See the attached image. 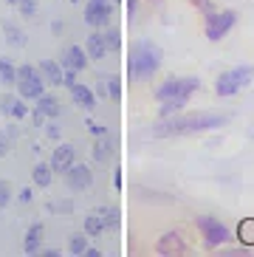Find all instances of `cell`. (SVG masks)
I'll return each instance as SVG.
<instances>
[{"mask_svg": "<svg viewBox=\"0 0 254 257\" xmlns=\"http://www.w3.org/2000/svg\"><path fill=\"white\" fill-rule=\"evenodd\" d=\"M0 113H6L9 119H15V121H20V119H26V116L31 113L29 110V105H26V99L20 96V93H3L0 96Z\"/></svg>", "mask_w": 254, "mask_h": 257, "instance_id": "obj_11", "label": "cell"}, {"mask_svg": "<svg viewBox=\"0 0 254 257\" xmlns=\"http://www.w3.org/2000/svg\"><path fill=\"white\" fill-rule=\"evenodd\" d=\"M51 178H54L51 164H34V170H31V181L37 184L40 189L48 187V184H51Z\"/></svg>", "mask_w": 254, "mask_h": 257, "instance_id": "obj_23", "label": "cell"}, {"mask_svg": "<svg viewBox=\"0 0 254 257\" xmlns=\"http://www.w3.org/2000/svg\"><path fill=\"white\" fill-rule=\"evenodd\" d=\"M110 156H113V139L107 136V133H99V139L93 142V159L105 164Z\"/></svg>", "mask_w": 254, "mask_h": 257, "instance_id": "obj_21", "label": "cell"}, {"mask_svg": "<svg viewBox=\"0 0 254 257\" xmlns=\"http://www.w3.org/2000/svg\"><path fill=\"white\" fill-rule=\"evenodd\" d=\"M82 257H102V251H99V249H90V246H88V249H85V254Z\"/></svg>", "mask_w": 254, "mask_h": 257, "instance_id": "obj_41", "label": "cell"}, {"mask_svg": "<svg viewBox=\"0 0 254 257\" xmlns=\"http://www.w3.org/2000/svg\"><path fill=\"white\" fill-rule=\"evenodd\" d=\"M156 251L161 257H181L189 251V246H187V240H184L181 232H164L156 243Z\"/></svg>", "mask_w": 254, "mask_h": 257, "instance_id": "obj_9", "label": "cell"}, {"mask_svg": "<svg viewBox=\"0 0 254 257\" xmlns=\"http://www.w3.org/2000/svg\"><path fill=\"white\" fill-rule=\"evenodd\" d=\"M161 68V48L150 40H139L127 51V76L133 82H147Z\"/></svg>", "mask_w": 254, "mask_h": 257, "instance_id": "obj_2", "label": "cell"}, {"mask_svg": "<svg viewBox=\"0 0 254 257\" xmlns=\"http://www.w3.org/2000/svg\"><path fill=\"white\" fill-rule=\"evenodd\" d=\"M31 121H34V127H43V124H45V116L40 113V110H31Z\"/></svg>", "mask_w": 254, "mask_h": 257, "instance_id": "obj_36", "label": "cell"}, {"mask_svg": "<svg viewBox=\"0 0 254 257\" xmlns=\"http://www.w3.org/2000/svg\"><path fill=\"white\" fill-rule=\"evenodd\" d=\"M226 116L212 113V110H192V113H170L161 116V121L153 124L156 139H170V136H187V133H201V130H215L223 127Z\"/></svg>", "mask_w": 254, "mask_h": 257, "instance_id": "obj_1", "label": "cell"}, {"mask_svg": "<svg viewBox=\"0 0 254 257\" xmlns=\"http://www.w3.org/2000/svg\"><path fill=\"white\" fill-rule=\"evenodd\" d=\"M136 9H139V0H127V23L136 20Z\"/></svg>", "mask_w": 254, "mask_h": 257, "instance_id": "obj_34", "label": "cell"}, {"mask_svg": "<svg viewBox=\"0 0 254 257\" xmlns=\"http://www.w3.org/2000/svg\"><path fill=\"white\" fill-rule=\"evenodd\" d=\"M17 136H20V133H17L15 124H12V127H0V159L12 150V144L17 142Z\"/></svg>", "mask_w": 254, "mask_h": 257, "instance_id": "obj_26", "label": "cell"}, {"mask_svg": "<svg viewBox=\"0 0 254 257\" xmlns=\"http://www.w3.org/2000/svg\"><path fill=\"white\" fill-rule=\"evenodd\" d=\"M51 31L54 34H62V20H51Z\"/></svg>", "mask_w": 254, "mask_h": 257, "instance_id": "obj_39", "label": "cell"}, {"mask_svg": "<svg viewBox=\"0 0 254 257\" xmlns=\"http://www.w3.org/2000/svg\"><path fill=\"white\" fill-rule=\"evenodd\" d=\"M60 62H62V68L65 71H76V74H79V71L88 68L90 57H88V51H85L82 46H68L65 51H62Z\"/></svg>", "mask_w": 254, "mask_h": 257, "instance_id": "obj_12", "label": "cell"}, {"mask_svg": "<svg viewBox=\"0 0 254 257\" xmlns=\"http://www.w3.org/2000/svg\"><path fill=\"white\" fill-rule=\"evenodd\" d=\"M17 93L23 99H40L45 93V79L34 65H17Z\"/></svg>", "mask_w": 254, "mask_h": 257, "instance_id": "obj_5", "label": "cell"}, {"mask_svg": "<svg viewBox=\"0 0 254 257\" xmlns=\"http://www.w3.org/2000/svg\"><path fill=\"white\" fill-rule=\"evenodd\" d=\"M17 82V65L9 57H0V85H15Z\"/></svg>", "mask_w": 254, "mask_h": 257, "instance_id": "obj_24", "label": "cell"}, {"mask_svg": "<svg viewBox=\"0 0 254 257\" xmlns=\"http://www.w3.org/2000/svg\"><path fill=\"white\" fill-rule=\"evenodd\" d=\"M48 209H51V212H71L74 206L68 204V201H51V204H48Z\"/></svg>", "mask_w": 254, "mask_h": 257, "instance_id": "obj_33", "label": "cell"}, {"mask_svg": "<svg viewBox=\"0 0 254 257\" xmlns=\"http://www.w3.org/2000/svg\"><path fill=\"white\" fill-rule=\"evenodd\" d=\"M85 51H88V57L93 62L96 60H105V54H107V43H105V34H99V31H93L88 37V43H85Z\"/></svg>", "mask_w": 254, "mask_h": 257, "instance_id": "obj_18", "label": "cell"}, {"mask_svg": "<svg viewBox=\"0 0 254 257\" xmlns=\"http://www.w3.org/2000/svg\"><path fill=\"white\" fill-rule=\"evenodd\" d=\"M34 110H40L45 119H57L60 116V99L51 96V93H43L40 99H34Z\"/></svg>", "mask_w": 254, "mask_h": 257, "instance_id": "obj_17", "label": "cell"}, {"mask_svg": "<svg viewBox=\"0 0 254 257\" xmlns=\"http://www.w3.org/2000/svg\"><path fill=\"white\" fill-rule=\"evenodd\" d=\"M71 3H79V0H71Z\"/></svg>", "mask_w": 254, "mask_h": 257, "instance_id": "obj_44", "label": "cell"}, {"mask_svg": "<svg viewBox=\"0 0 254 257\" xmlns=\"http://www.w3.org/2000/svg\"><path fill=\"white\" fill-rule=\"evenodd\" d=\"M74 82H76V71H65V74H62V85H65V88H71Z\"/></svg>", "mask_w": 254, "mask_h": 257, "instance_id": "obj_35", "label": "cell"}, {"mask_svg": "<svg viewBox=\"0 0 254 257\" xmlns=\"http://www.w3.org/2000/svg\"><path fill=\"white\" fill-rule=\"evenodd\" d=\"M43 234H45L43 223H31V226H29V232H26V240H23V251H26L29 257L40 254V249H43Z\"/></svg>", "mask_w": 254, "mask_h": 257, "instance_id": "obj_14", "label": "cell"}, {"mask_svg": "<svg viewBox=\"0 0 254 257\" xmlns=\"http://www.w3.org/2000/svg\"><path fill=\"white\" fill-rule=\"evenodd\" d=\"M105 229H107V226H105V218H102L99 212H90L88 218L82 220V232L88 234V237H99Z\"/></svg>", "mask_w": 254, "mask_h": 257, "instance_id": "obj_22", "label": "cell"}, {"mask_svg": "<svg viewBox=\"0 0 254 257\" xmlns=\"http://www.w3.org/2000/svg\"><path fill=\"white\" fill-rule=\"evenodd\" d=\"M96 212L105 218V226H107V229H116V226H119V212H116V209H96Z\"/></svg>", "mask_w": 254, "mask_h": 257, "instance_id": "obj_30", "label": "cell"}, {"mask_svg": "<svg viewBox=\"0 0 254 257\" xmlns=\"http://www.w3.org/2000/svg\"><path fill=\"white\" fill-rule=\"evenodd\" d=\"M6 3H9V6H17V3H20V0H6Z\"/></svg>", "mask_w": 254, "mask_h": 257, "instance_id": "obj_42", "label": "cell"}, {"mask_svg": "<svg viewBox=\"0 0 254 257\" xmlns=\"http://www.w3.org/2000/svg\"><path fill=\"white\" fill-rule=\"evenodd\" d=\"M37 68H40V74H43L45 85H62V74H65L62 62H57V60H43Z\"/></svg>", "mask_w": 254, "mask_h": 257, "instance_id": "obj_16", "label": "cell"}, {"mask_svg": "<svg viewBox=\"0 0 254 257\" xmlns=\"http://www.w3.org/2000/svg\"><path fill=\"white\" fill-rule=\"evenodd\" d=\"M105 43H107V51H119L121 48V31L119 29H107L105 31Z\"/></svg>", "mask_w": 254, "mask_h": 257, "instance_id": "obj_27", "label": "cell"}, {"mask_svg": "<svg viewBox=\"0 0 254 257\" xmlns=\"http://www.w3.org/2000/svg\"><path fill=\"white\" fill-rule=\"evenodd\" d=\"M40 254L43 257H60V251L57 249H40Z\"/></svg>", "mask_w": 254, "mask_h": 257, "instance_id": "obj_40", "label": "cell"}, {"mask_svg": "<svg viewBox=\"0 0 254 257\" xmlns=\"http://www.w3.org/2000/svg\"><path fill=\"white\" fill-rule=\"evenodd\" d=\"M96 93L99 96L113 99V102H119L121 99V79L119 76H107V79H102V82L96 85Z\"/></svg>", "mask_w": 254, "mask_h": 257, "instance_id": "obj_19", "label": "cell"}, {"mask_svg": "<svg viewBox=\"0 0 254 257\" xmlns=\"http://www.w3.org/2000/svg\"><path fill=\"white\" fill-rule=\"evenodd\" d=\"M110 3H113V6H119V3H121V0H110Z\"/></svg>", "mask_w": 254, "mask_h": 257, "instance_id": "obj_43", "label": "cell"}, {"mask_svg": "<svg viewBox=\"0 0 254 257\" xmlns=\"http://www.w3.org/2000/svg\"><path fill=\"white\" fill-rule=\"evenodd\" d=\"M195 226H198V232L203 234V243H206L209 249H217V246H223V243L229 240V229H226L217 218L201 215V218L195 220Z\"/></svg>", "mask_w": 254, "mask_h": 257, "instance_id": "obj_6", "label": "cell"}, {"mask_svg": "<svg viewBox=\"0 0 254 257\" xmlns=\"http://www.w3.org/2000/svg\"><path fill=\"white\" fill-rule=\"evenodd\" d=\"M17 201H20V204H29L31 201V189H20V192H17Z\"/></svg>", "mask_w": 254, "mask_h": 257, "instance_id": "obj_37", "label": "cell"}, {"mask_svg": "<svg viewBox=\"0 0 254 257\" xmlns=\"http://www.w3.org/2000/svg\"><path fill=\"white\" fill-rule=\"evenodd\" d=\"M65 184L68 189H74V192H85V189H90V184H93V173H90L88 164H71L65 170Z\"/></svg>", "mask_w": 254, "mask_h": 257, "instance_id": "obj_10", "label": "cell"}, {"mask_svg": "<svg viewBox=\"0 0 254 257\" xmlns=\"http://www.w3.org/2000/svg\"><path fill=\"white\" fill-rule=\"evenodd\" d=\"M3 34H6V43H9L12 48H23L26 43H29L26 31H23L20 26H15L12 20H6V23H3Z\"/></svg>", "mask_w": 254, "mask_h": 257, "instance_id": "obj_20", "label": "cell"}, {"mask_svg": "<svg viewBox=\"0 0 254 257\" xmlns=\"http://www.w3.org/2000/svg\"><path fill=\"white\" fill-rule=\"evenodd\" d=\"M71 99H74L79 107H85V110H93V107H96V93L90 91L88 85H82V82L71 85Z\"/></svg>", "mask_w": 254, "mask_h": 257, "instance_id": "obj_15", "label": "cell"}, {"mask_svg": "<svg viewBox=\"0 0 254 257\" xmlns=\"http://www.w3.org/2000/svg\"><path fill=\"white\" fill-rule=\"evenodd\" d=\"M85 249H88V234L85 232H76L68 237V254H74V257H82Z\"/></svg>", "mask_w": 254, "mask_h": 257, "instance_id": "obj_25", "label": "cell"}, {"mask_svg": "<svg viewBox=\"0 0 254 257\" xmlns=\"http://www.w3.org/2000/svg\"><path fill=\"white\" fill-rule=\"evenodd\" d=\"M251 79H254L251 65H234V68L223 71V74L215 79V93L217 96H234V93L243 91Z\"/></svg>", "mask_w": 254, "mask_h": 257, "instance_id": "obj_4", "label": "cell"}, {"mask_svg": "<svg viewBox=\"0 0 254 257\" xmlns=\"http://www.w3.org/2000/svg\"><path fill=\"white\" fill-rule=\"evenodd\" d=\"M74 161H76V150H74V144H60V147H57V150L51 153V161H48V164H51L54 173L65 175V170H68L71 164H74Z\"/></svg>", "mask_w": 254, "mask_h": 257, "instance_id": "obj_13", "label": "cell"}, {"mask_svg": "<svg viewBox=\"0 0 254 257\" xmlns=\"http://www.w3.org/2000/svg\"><path fill=\"white\" fill-rule=\"evenodd\" d=\"M189 3H192L203 17H209L212 12H217V0H189Z\"/></svg>", "mask_w": 254, "mask_h": 257, "instance_id": "obj_28", "label": "cell"}, {"mask_svg": "<svg viewBox=\"0 0 254 257\" xmlns=\"http://www.w3.org/2000/svg\"><path fill=\"white\" fill-rule=\"evenodd\" d=\"M110 15H113V3H110V0H88L85 9H82L85 23L93 26V29L110 23Z\"/></svg>", "mask_w": 254, "mask_h": 257, "instance_id": "obj_8", "label": "cell"}, {"mask_svg": "<svg viewBox=\"0 0 254 257\" xmlns=\"http://www.w3.org/2000/svg\"><path fill=\"white\" fill-rule=\"evenodd\" d=\"M234 23H237V15H234L232 9H223V12H212V15L206 17V40H212V43L223 40L226 34L234 29Z\"/></svg>", "mask_w": 254, "mask_h": 257, "instance_id": "obj_7", "label": "cell"}, {"mask_svg": "<svg viewBox=\"0 0 254 257\" xmlns=\"http://www.w3.org/2000/svg\"><path fill=\"white\" fill-rule=\"evenodd\" d=\"M113 187L121 189V170H116V173H113Z\"/></svg>", "mask_w": 254, "mask_h": 257, "instance_id": "obj_38", "label": "cell"}, {"mask_svg": "<svg viewBox=\"0 0 254 257\" xmlns=\"http://www.w3.org/2000/svg\"><path fill=\"white\" fill-rule=\"evenodd\" d=\"M12 204V184L6 178H0V206H9Z\"/></svg>", "mask_w": 254, "mask_h": 257, "instance_id": "obj_31", "label": "cell"}, {"mask_svg": "<svg viewBox=\"0 0 254 257\" xmlns=\"http://www.w3.org/2000/svg\"><path fill=\"white\" fill-rule=\"evenodd\" d=\"M45 136L51 139V142H60V136H62L60 124H54V121H51V124H45Z\"/></svg>", "mask_w": 254, "mask_h": 257, "instance_id": "obj_32", "label": "cell"}, {"mask_svg": "<svg viewBox=\"0 0 254 257\" xmlns=\"http://www.w3.org/2000/svg\"><path fill=\"white\" fill-rule=\"evenodd\" d=\"M195 91H201V79L198 76H175V79H167L164 85H158L156 99L161 102V116H170V113H178L184 110V105L189 102Z\"/></svg>", "mask_w": 254, "mask_h": 257, "instance_id": "obj_3", "label": "cell"}, {"mask_svg": "<svg viewBox=\"0 0 254 257\" xmlns=\"http://www.w3.org/2000/svg\"><path fill=\"white\" fill-rule=\"evenodd\" d=\"M17 9H20L23 17H34V15H37V9H40V3H37V0H20Z\"/></svg>", "mask_w": 254, "mask_h": 257, "instance_id": "obj_29", "label": "cell"}]
</instances>
